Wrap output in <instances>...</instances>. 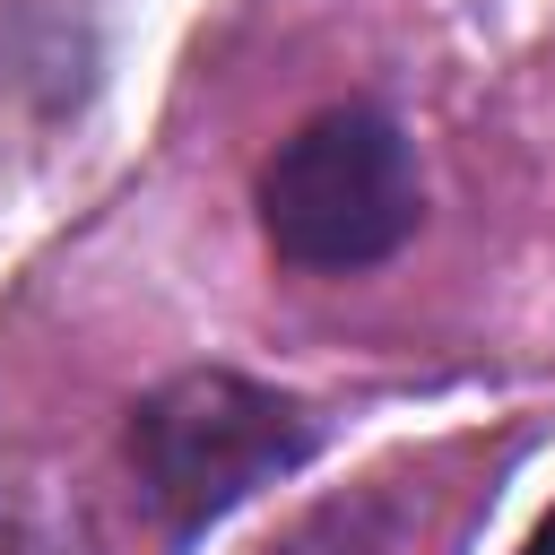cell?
Returning <instances> with one entry per match:
<instances>
[{"instance_id": "cell-1", "label": "cell", "mask_w": 555, "mask_h": 555, "mask_svg": "<svg viewBox=\"0 0 555 555\" xmlns=\"http://www.w3.org/2000/svg\"><path fill=\"white\" fill-rule=\"evenodd\" d=\"M260 243L304 278H364L425 225V165L390 104L347 95L304 113L251 173Z\"/></svg>"}, {"instance_id": "cell-2", "label": "cell", "mask_w": 555, "mask_h": 555, "mask_svg": "<svg viewBox=\"0 0 555 555\" xmlns=\"http://www.w3.org/2000/svg\"><path fill=\"white\" fill-rule=\"evenodd\" d=\"M312 451H321V416L295 390L234 373V364H182L156 390H139L121 416L130 486L165 520L173 546H191L199 529L243 512L260 486L295 477Z\"/></svg>"}, {"instance_id": "cell-3", "label": "cell", "mask_w": 555, "mask_h": 555, "mask_svg": "<svg viewBox=\"0 0 555 555\" xmlns=\"http://www.w3.org/2000/svg\"><path fill=\"white\" fill-rule=\"evenodd\" d=\"M390 503L382 494H347V503H321L304 529H286L269 555H390Z\"/></svg>"}, {"instance_id": "cell-4", "label": "cell", "mask_w": 555, "mask_h": 555, "mask_svg": "<svg viewBox=\"0 0 555 555\" xmlns=\"http://www.w3.org/2000/svg\"><path fill=\"white\" fill-rule=\"evenodd\" d=\"M520 555H555V503L538 512V529H529V546H520Z\"/></svg>"}]
</instances>
